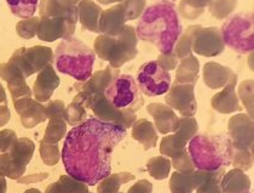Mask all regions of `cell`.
I'll list each match as a JSON object with an SVG mask.
<instances>
[{"label":"cell","mask_w":254,"mask_h":193,"mask_svg":"<svg viewBox=\"0 0 254 193\" xmlns=\"http://www.w3.org/2000/svg\"><path fill=\"white\" fill-rule=\"evenodd\" d=\"M13 102H15L16 112L20 114L21 122L26 129H32L38 124L45 122V107L39 102L33 101L30 97L20 98Z\"/></svg>","instance_id":"30bf717a"},{"label":"cell","mask_w":254,"mask_h":193,"mask_svg":"<svg viewBox=\"0 0 254 193\" xmlns=\"http://www.w3.org/2000/svg\"><path fill=\"white\" fill-rule=\"evenodd\" d=\"M182 29L176 5L170 0H160L143 11L136 33L140 40L153 44L162 55H171L175 52Z\"/></svg>","instance_id":"7a4b0ae2"},{"label":"cell","mask_w":254,"mask_h":193,"mask_svg":"<svg viewBox=\"0 0 254 193\" xmlns=\"http://www.w3.org/2000/svg\"><path fill=\"white\" fill-rule=\"evenodd\" d=\"M196 193H223L222 189H220V185L217 183H208L201 184L200 186L196 189Z\"/></svg>","instance_id":"d6a6232c"},{"label":"cell","mask_w":254,"mask_h":193,"mask_svg":"<svg viewBox=\"0 0 254 193\" xmlns=\"http://www.w3.org/2000/svg\"><path fill=\"white\" fill-rule=\"evenodd\" d=\"M196 169L218 170L233 161L234 147L225 135H195L189 141V151Z\"/></svg>","instance_id":"3957f363"},{"label":"cell","mask_w":254,"mask_h":193,"mask_svg":"<svg viewBox=\"0 0 254 193\" xmlns=\"http://www.w3.org/2000/svg\"><path fill=\"white\" fill-rule=\"evenodd\" d=\"M24 193H41V192L37 189H29V190H27V191H24Z\"/></svg>","instance_id":"f35d334b"},{"label":"cell","mask_w":254,"mask_h":193,"mask_svg":"<svg viewBox=\"0 0 254 193\" xmlns=\"http://www.w3.org/2000/svg\"><path fill=\"white\" fill-rule=\"evenodd\" d=\"M24 172L26 168L16 164L9 153H0V176L10 178L11 180H17L23 176Z\"/></svg>","instance_id":"7402d4cb"},{"label":"cell","mask_w":254,"mask_h":193,"mask_svg":"<svg viewBox=\"0 0 254 193\" xmlns=\"http://www.w3.org/2000/svg\"><path fill=\"white\" fill-rule=\"evenodd\" d=\"M254 22L252 12H240L230 16L222 27V39L225 45L239 54L253 52Z\"/></svg>","instance_id":"5b68a950"},{"label":"cell","mask_w":254,"mask_h":193,"mask_svg":"<svg viewBox=\"0 0 254 193\" xmlns=\"http://www.w3.org/2000/svg\"><path fill=\"white\" fill-rule=\"evenodd\" d=\"M7 185L5 176H0V193H6Z\"/></svg>","instance_id":"d590c367"},{"label":"cell","mask_w":254,"mask_h":193,"mask_svg":"<svg viewBox=\"0 0 254 193\" xmlns=\"http://www.w3.org/2000/svg\"><path fill=\"white\" fill-rule=\"evenodd\" d=\"M153 192V185L148 180H140L136 185L131 187L127 193H151Z\"/></svg>","instance_id":"1f68e13d"},{"label":"cell","mask_w":254,"mask_h":193,"mask_svg":"<svg viewBox=\"0 0 254 193\" xmlns=\"http://www.w3.org/2000/svg\"><path fill=\"white\" fill-rule=\"evenodd\" d=\"M134 180V175L131 173H119L109 176L101 181L97 187L98 193H118L119 189L123 186L124 184L129 183V181Z\"/></svg>","instance_id":"d6986e66"},{"label":"cell","mask_w":254,"mask_h":193,"mask_svg":"<svg viewBox=\"0 0 254 193\" xmlns=\"http://www.w3.org/2000/svg\"><path fill=\"white\" fill-rule=\"evenodd\" d=\"M194 172H177L170 179V190L172 193H192L197 189Z\"/></svg>","instance_id":"e0dca14e"},{"label":"cell","mask_w":254,"mask_h":193,"mask_svg":"<svg viewBox=\"0 0 254 193\" xmlns=\"http://www.w3.org/2000/svg\"><path fill=\"white\" fill-rule=\"evenodd\" d=\"M132 137L143 146L145 151L155 147L157 142V132L153 123L147 119L136 120L132 125Z\"/></svg>","instance_id":"4fadbf2b"},{"label":"cell","mask_w":254,"mask_h":193,"mask_svg":"<svg viewBox=\"0 0 254 193\" xmlns=\"http://www.w3.org/2000/svg\"><path fill=\"white\" fill-rule=\"evenodd\" d=\"M235 168L246 172L253 167V150H235L233 152V161Z\"/></svg>","instance_id":"83f0119b"},{"label":"cell","mask_w":254,"mask_h":193,"mask_svg":"<svg viewBox=\"0 0 254 193\" xmlns=\"http://www.w3.org/2000/svg\"><path fill=\"white\" fill-rule=\"evenodd\" d=\"M67 132V123L64 119L50 120L43 140L50 143H57L64 139Z\"/></svg>","instance_id":"d4e9b609"},{"label":"cell","mask_w":254,"mask_h":193,"mask_svg":"<svg viewBox=\"0 0 254 193\" xmlns=\"http://www.w3.org/2000/svg\"><path fill=\"white\" fill-rule=\"evenodd\" d=\"M229 139L235 150H253V118L245 113L231 117Z\"/></svg>","instance_id":"ba28073f"},{"label":"cell","mask_w":254,"mask_h":193,"mask_svg":"<svg viewBox=\"0 0 254 193\" xmlns=\"http://www.w3.org/2000/svg\"><path fill=\"white\" fill-rule=\"evenodd\" d=\"M198 124L194 117H182L178 119V124L175 134L184 142H189L197 134Z\"/></svg>","instance_id":"603a6c76"},{"label":"cell","mask_w":254,"mask_h":193,"mask_svg":"<svg viewBox=\"0 0 254 193\" xmlns=\"http://www.w3.org/2000/svg\"><path fill=\"white\" fill-rule=\"evenodd\" d=\"M136 83L139 92L149 97H154L168 93L171 88V76L157 61H149L139 67Z\"/></svg>","instance_id":"52a82bcc"},{"label":"cell","mask_w":254,"mask_h":193,"mask_svg":"<svg viewBox=\"0 0 254 193\" xmlns=\"http://www.w3.org/2000/svg\"><path fill=\"white\" fill-rule=\"evenodd\" d=\"M166 96V103L173 111H178L182 117H194L197 112L194 88L190 85L170 88Z\"/></svg>","instance_id":"9c48e42d"},{"label":"cell","mask_w":254,"mask_h":193,"mask_svg":"<svg viewBox=\"0 0 254 193\" xmlns=\"http://www.w3.org/2000/svg\"><path fill=\"white\" fill-rule=\"evenodd\" d=\"M11 119L10 109L6 106H0V126H4Z\"/></svg>","instance_id":"e575fe53"},{"label":"cell","mask_w":254,"mask_h":193,"mask_svg":"<svg viewBox=\"0 0 254 193\" xmlns=\"http://www.w3.org/2000/svg\"><path fill=\"white\" fill-rule=\"evenodd\" d=\"M0 103H6V96H5L4 90H2L1 85H0Z\"/></svg>","instance_id":"74e56055"},{"label":"cell","mask_w":254,"mask_h":193,"mask_svg":"<svg viewBox=\"0 0 254 193\" xmlns=\"http://www.w3.org/2000/svg\"><path fill=\"white\" fill-rule=\"evenodd\" d=\"M65 106L62 101H52L45 107L46 118L50 120L64 119Z\"/></svg>","instance_id":"f546056e"},{"label":"cell","mask_w":254,"mask_h":193,"mask_svg":"<svg viewBox=\"0 0 254 193\" xmlns=\"http://www.w3.org/2000/svg\"><path fill=\"white\" fill-rule=\"evenodd\" d=\"M49 178L48 173H41V174H32V175H23L20 179H17V181L20 184H35L39 183V181L45 180Z\"/></svg>","instance_id":"836d02e7"},{"label":"cell","mask_w":254,"mask_h":193,"mask_svg":"<svg viewBox=\"0 0 254 193\" xmlns=\"http://www.w3.org/2000/svg\"><path fill=\"white\" fill-rule=\"evenodd\" d=\"M212 107L217 112L223 114H230L241 109L236 94L234 92V87H228L223 93L215 95L211 101Z\"/></svg>","instance_id":"9a60e30c"},{"label":"cell","mask_w":254,"mask_h":193,"mask_svg":"<svg viewBox=\"0 0 254 193\" xmlns=\"http://www.w3.org/2000/svg\"><path fill=\"white\" fill-rule=\"evenodd\" d=\"M247 193H250V192H247Z\"/></svg>","instance_id":"60d3db41"},{"label":"cell","mask_w":254,"mask_h":193,"mask_svg":"<svg viewBox=\"0 0 254 193\" xmlns=\"http://www.w3.org/2000/svg\"><path fill=\"white\" fill-rule=\"evenodd\" d=\"M11 12L20 18L32 17L38 9L39 0H6Z\"/></svg>","instance_id":"44dd1931"},{"label":"cell","mask_w":254,"mask_h":193,"mask_svg":"<svg viewBox=\"0 0 254 193\" xmlns=\"http://www.w3.org/2000/svg\"><path fill=\"white\" fill-rule=\"evenodd\" d=\"M54 59L61 73L78 82H87L92 76L96 54L78 38H65L55 49Z\"/></svg>","instance_id":"277c9868"},{"label":"cell","mask_w":254,"mask_h":193,"mask_svg":"<svg viewBox=\"0 0 254 193\" xmlns=\"http://www.w3.org/2000/svg\"><path fill=\"white\" fill-rule=\"evenodd\" d=\"M118 193H121V192H118Z\"/></svg>","instance_id":"ab89813d"},{"label":"cell","mask_w":254,"mask_h":193,"mask_svg":"<svg viewBox=\"0 0 254 193\" xmlns=\"http://www.w3.org/2000/svg\"><path fill=\"white\" fill-rule=\"evenodd\" d=\"M45 193H61V192H60V190L57 189V185H56V183H54V184L50 185V186L48 187V189H46Z\"/></svg>","instance_id":"8d00e7d4"},{"label":"cell","mask_w":254,"mask_h":193,"mask_svg":"<svg viewBox=\"0 0 254 193\" xmlns=\"http://www.w3.org/2000/svg\"><path fill=\"white\" fill-rule=\"evenodd\" d=\"M104 97L115 108L127 109L136 113L144 103L136 83V79L129 74H121L114 78L104 90Z\"/></svg>","instance_id":"8992f818"},{"label":"cell","mask_w":254,"mask_h":193,"mask_svg":"<svg viewBox=\"0 0 254 193\" xmlns=\"http://www.w3.org/2000/svg\"><path fill=\"white\" fill-rule=\"evenodd\" d=\"M219 185L223 193H247L251 190L250 178L237 168L224 174Z\"/></svg>","instance_id":"7c38bea8"},{"label":"cell","mask_w":254,"mask_h":193,"mask_svg":"<svg viewBox=\"0 0 254 193\" xmlns=\"http://www.w3.org/2000/svg\"><path fill=\"white\" fill-rule=\"evenodd\" d=\"M187 142H184L183 140L179 139L176 134L173 135H167L164 139L161 140L160 143V153L164 157H171L172 158L176 154L183 152L186 148Z\"/></svg>","instance_id":"cb8c5ba5"},{"label":"cell","mask_w":254,"mask_h":193,"mask_svg":"<svg viewBox=\"0 0 254 193\" xmlns=\"http://www.w3.org/2000/svg\"><path fill=\"white\" fill-rule=\"evenodd\" d=\"M171 165L177 170V172H194L195 165L191 161L189 152L184 150L183 152L176 154L172 157Z\"/></svg>","instance_id":"f1b7e54d"},{"label":"cell","mask_w":254,"mask_h":193,"mask_svg":"<svg viewBox=\"0 0 254 193\" xmlns=\"http://www.w3.org/2000/svg\"><path fill=\"white\" fill-rule=\"evenodd\" d=\"M17 141V135L13 130L5 129L0 131V153H6Z\"/></svg>","instance_id":"4dcf8cb0"},{"label":"cell","mask_w":254,"mask_h":193,"mask_svg":"<svg viewBox=\"0 0 254 193\" xmlns=\"http://www.w3.org/2000/svg\"><path fill=\"white\" fill-rule=\"evenodd\" d=\"M85 117H86L85 107L82 106L81 103H79V102L74 101L73 103H70L68 107H65L64 120L65 123L69 124V125H79V124L85 122Z\"/></svg>","instance_id":"484cf974"},{"label":"cell","mask_w":254,"mask_h":193,"mask_svg":"<svg viewBox=\"0 0 254 193\" xmlns=\"http://www.w3.org/2000/svg\"><path fill=\"white\" fill-rule=\"evenodd\" d=\"M126 129L90 118L67 132L62 148L65 172L80 183L95 186L112 173V156L125 139Z\"/></svg>","instance_id":"6da1fadb"},{"label":"cell","mask_w":254,"mask_h":193,"mask_svg":"<svg viewBox=\"0 0 254 193\" xmlns=\"http://www.w3.org/2000/svg\"><path fill=\"white\" fill-rule=\"evenodd\" d=\"M34 151L35 145L32 140L27 137H20L9 151V154L16 164L27 168L28 163L32 161Z\"/></svg>","instance_id":"2e32d148"},{"label":"cell","mask_w":254,"mask_h":193,"mask_svg":"<svg viewBox=\"0 0 254 193\" xmlns=\"http://www.w3.org/2000/svg\"><path fill=\"white\" fill-rule=\"evenodd\" d=\"M91 109H93L95 114L97 115V119L108 123L118 124L119 120L121 119V115H123V111L115 108V107L104 97V95L101 96V97L93 103Z\"/></svg>","instance_id":"ac0fdd59"},{"label":"cell","mask_w":254,"mask_h":193,"mask_svg":"<svg viewBox=\"0 0 254 193\" xmlns=\"http://www.w3.org/2000/svg\"><path fill=\"white\" fill-rule=\"evenodd\" d=\"M40 156L43 162L49 167H54L59 163L61 158L60 148L57 143H50L41 140L40 141Z\"/></svg>","instance_id":"4316f807"},{"label":"cell","mask_w":254,"mask_h":193,"mask_svg":"<svg viewBox=\"0 0 254 193\" xmlns=\"http://www.w3.org/2000/svg\"><path fill=\"white\" fill-rule=\"evenodd\" d=\"M171 167H172V165H171L170 159L164 156H160L149 159L147 164V170L151 178H154L155 180L161 181L168 178L171 172Z\"/></svg>","instance_id":"ffe728a7"},{"label":"cell","mask_w":254,"mask_h":193,"mask_svg":"<svg viewBox=\"0 0 254 193\" xmlns=\"http://www.w3.org/2000/svg\"><path fill=\"white\" fill-rule=\"evenodd\" d=\"M43 72L40 77H38L34 85V95L39 102H45L51 97L52 93L60 84V79L55 76V73L50 70Z\"/></svg>","instance_id":"5bb4252c"},{"label":"cell","mask_w":254,"mask_h":193,"mask_svg":"<svg viewBox=\"0 0 254 193\" xmlns=\"http://www.w3.org/2000/svg\"><path fill=\"white\" fill-rule=\"evenodd\" d=\"M147 111L154 118L156 129L161 134H170L176 130L179 118L171 107L164 103H150L148 104Z\"/></svg>","instance_id":"8fae6325"}]
</instances>
